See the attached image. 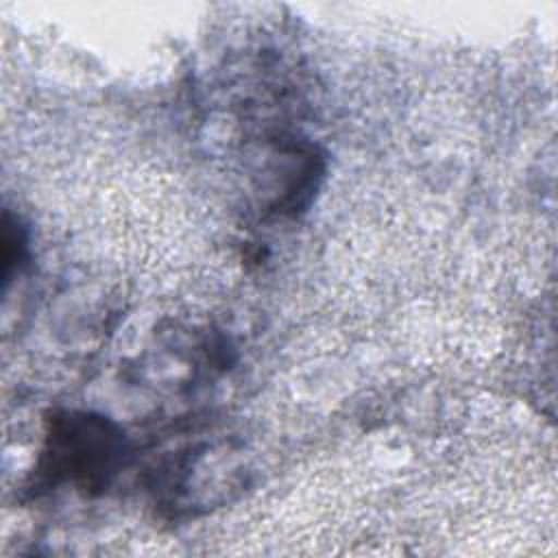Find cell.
Wrapping results in <instances>:
<instances>
[{"label":"cell","instance_id":"6da1fadb","mask_svg":"<svg viewBox=\"0 0 558 558\" xmlns=\"http://www.w3.org/2000/svg\"><path fill=\"white\" fill-rule=\"evenodd\" d=\"M122 449L120 434L102 418L68 416L57 423V432L50 436L52 462L48 469L54 473H68L87 484L102 482Z\"/></svg>","mask_w":558,"mask_h":558}]
</instances>
